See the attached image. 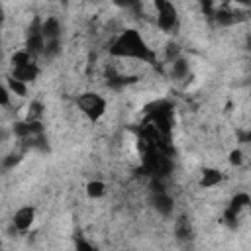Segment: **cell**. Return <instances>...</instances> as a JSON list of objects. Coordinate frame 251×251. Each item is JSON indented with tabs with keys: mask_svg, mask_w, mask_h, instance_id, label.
Wrapping results in <instances>:
<instances>
[{
	"mask_svg": "<svg viewBox=\"0 0 251 251\" xmlns=\"http://www.w3.org/2000/svg\"><path fill=\"white\" fill-rule=\"evenodd\" d=\"M110 53L116 55V57H129V59H141V61L153 59L151 49L145 45L143 37H141L135 29H126V31H122V33L116 37V41L112 43Z\"/></svg>",
	"mask_w": 251,
	"mask_h": 251,
	"instance_id": "cell-1",
	"label": "cell"
},
{
	"mask_svg": "<svg viewBox=\"0 0 251 251\" xmlns=\"http://www.w3.org/2000/svg\"><path fill=\"white\" fill-rule=\"evenodd\" d=\"M76 102H78V108L90 120H98L104 114V110H106V100L100 94H96V92H84V94L78 96Z\"/></svg>",
	"mask_w": 251,
	"mask_h": 251,
	"instance_id": "cell-2",
	"label": "cell"
},
{
	"mask_svg": "<svg viewBox=\"0 0 251 251\" xmlns=\"http://www.w3.org/2000/svg\"><path fill=\"white\" fill-rule=\"evenodd\" d=\"M176 24V10L171 2H157V25L163 31L173 29Z\"/></svg>",
	"mask_w": 251,
	"mask_h": 251,
	"instance_id": "cell-3",
	"label": "cell"
},
{
	"mask_svg": "<svg viewBox=\"0 0 251 251\" xmlns=\"http://www.w3.org/2000/svg\"><path fill=\"white\" fill-rule=\"evenodd\" d=\"M45 47V41H43V33H41V22H33L31 27H29V33H27V53H41Z\"/></svg>",
	"mask_w": 251,
	"mask_h": 251,
	"instance_id": "cell-4",
	"label": "cell"
},
{
	"mask_svg": "<svg viewBox=\"0 0 251 251\" xmlns=\"http://www.w3.org/2000/svg\"><path fill=\"white\" fill-rule=\"evenodd\" d=\"M33 218H35V212H33V208H29V206H24V208H20L16 214H14V226L18 227V229H22V231H25V229H29L31 227V224H33Z\"/></svg>",
	"mask_w": 251,
	"mask_h": 251,
	"instance_id": "cell-5",
	"label": "cell"
},
{
	"mask_svg": "<svg viewBox=\"0 0 251 251\" xmlns=\"http://www.w3.org/2000/svg\"><path fill=\"white\" fill-rule=\"evenodd\" d=\"M37 67H35V63L31 61V63H27V65H22V67H14V75H12V78H16V80H20V82H29V80H33L35 76H37Z\"/></svg>",
	"mask_w": 251,
	"mask_h": 251,
	"instance_id": "cell-6",
	"label": "cell"
},
{
	"mask_svg": "<svg viewBox=\"0 0 251 251\" xmlns=\"http://www.w3.org/2000/svg\"><path fill=\"white\" fill-rule=\"evenodd\" d=\"M153 204H155L157 212L163 214V216H167V214L173 212V198L163 188H157V194L153 196Z\"/></svg>",
	"mask_w": 251,
	"mask_h": 251,
	"instance_id": "cell-7",
	"label": "cell"
},
{
	"mask_svg": "<svg viewBox=\"0 0 251 251\" xmlns=\"http://www.w3.org/2000/svg\"><path fill=\"white\" fill-rule=\"evenodd\" d=\"M220 180H222V173H220V171H216V169H204L202 178H200V184H202L204 188H210V186L218 184Z\"/></svg>",
	"mask_w": 251,
	"mask_h": 251,
	"instance_id": "cell-8",
	"label": "cell"
},
{
	"mask_svg": "<svg viewBox=\"0 0 251 251\" xmlns=\"http://www.w3.org/2000/svg\"><path fill=\"white\" fill-rule=\"evenodd\" d=\"M171 75L175 78H184L188 75V63L184 59H175L173 61V69H171Z\"/></svg>",
	"mask_w": 251,
	"mask_h": 251,
	"instance_id": "cell-9",
	"label": "cell"
},
{
	"mask_svg": "<svg viewBox=\"0 0 251 251\" xmlns=\"http://www.w3.org/2000/svg\"><path fill=\"white\" fill-rule=\"evenodd\" d=\"M86 192H88V196H92V198H98V196H102V194L106 192V188H104V182H100V180H92V182H88V186H86Z\"/></svg>",
	"mask_w": 251,
	"mask_h": 251,
	"instance_id": "cell-10",
	"label": "cell"
},
{
	"mask_svg": "<svg viewBox=\"0 0 251 251\" xmlns=\"http://www.w3.org/2000/svg\"><path fill=\"white\" fill-rule=\"evenodd\" d=\"M247 204H249V196H247V194H237V196L233 198V202H231V208H229V210L237 214V212H239L241 208H245Z\"/></svg>",
	"mask_w": 251,
	"mask_h": 251,
	"instance_id": "cell-11",
	"label": "cell"
},
{
	"mask_svg": "<svg viewBox=\"0 0 251 251\" xmlns=\"http://www.w3.org/2000/svg\"><path fill=\"white\" fill-rule=\"evenodd\" d=\"M43 114V106L39 102H33L29 106V112H27V120L25 122H37V118Z\"/></svg>",
	"mask_w": 251,
	"mask_h": 251,
	"instance_id": "cell-12",
	"label": "cell"
},
{
	"mask_svg": "<svg viewBox=\"0 0 251 251\" xmlns=\"http://www.w3.org/2000/svg\"><path fill=\"white\" fill-rule=\"evenodd\" d=\"M8 86H10V90L12 92H16L18 96H25V84L24 82H20V80H16V78H8Z\"/></svg>",
	"mask_w": 251,
	"mask_h": 251,
	"instance_id": "cell-13",
	"label": "cell"
},
{
	"mask_svg": "<svg viewBox=\"0 0 251 251\" xmlns=\"http://www.w3.org/2000/svg\"><path fill=\"white\" fill-rule=\"evenodd\" d=\"M76 251H96V247H92L88 241H78L76 243Z\"/></svg>",
	"mask_w": 251,
	"mask_h": 251,
	"instance_id": "cell-14",
	"label": "cell"
},
{
	"mask_svg": "<svg viewBox=\"0 0 251 251\" xmlns=\"http://www.w3.org/2000/svg\"><path fill=\"white\" fill-rule=\"evenodd\" d=\"M0 104H2V106L8 104V90H6L2 84H0Z\"/></svg>",
	"mask_w": 251,
	"mask_h": 251,
	"instance_id": "cell-15",
	"label": "cell"
},
{
	"mask_svg": "<svg viewBox=\"0 0 251 251\" xmlns=\"http://www.w3.org/2000/svg\"><path fill=\"white\" fill-rule=\"evenodd\" d=\"M176 55H178L176 45H169V49H167V57H169V59H176Z\"/></svg>",
	"mask_w": 251,
	"mask_h": 251,
	"instance_id": "cell-16",
	"label": "cell"
},
{
	"mask_svg": "<svg viewBox=\"0 0 251 251\" xmlns=\"http://www.w3.org/2000/svg\"><path fill=\"white\" fill-rule=\"evenodd\" d=\"M233 165H241V151H233L231 153V159H229Z\"/></svg>",
	"mask_w": 251,
	"mask_h": 251,
	"instance_id": "cell-17",
	"label": "cell"
},
{
	"mask_svg": "<svg viewBox=\"0 0 251 251\" xmlns=\"http://www.w3.org/2000/svg\"><path fill=\"white\" fill-rule=\"evenodd\" d=\"M2 22H4V12H2V8H0V27H2Z\"/></svg>",
	"mask_w": 251,
	"mask_h": 251,
	"instance_id": "cell-18",
	"label": "cell"
},
{
	"mask_svg": "<svg viewBox=\"0 0 251 251\" xmlns=\"http://www.w3.org/2000/svg\"><path fill=\"white\" fill-rule=\"evenodd\" d=\"M0 243H2V241H0Z\"/></svg>",
	"mask_w": 251,
	"mask_h": 251,
	"instance_id": "cell-19",
	"label": "cell"
}]
</instances>
